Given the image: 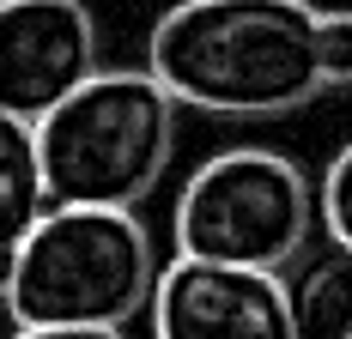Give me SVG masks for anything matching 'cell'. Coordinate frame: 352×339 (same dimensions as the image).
I'll list each match as a JSON object with an SVG mask.
<instances>
[{
  "label": "cell",
  "mask_w": 352,
  "mask_h": 339,
  "mask_svg": "<svg viewBox=\"0 0 352 339\" xmlns=\"http://www.w3.org/2000/svg\"><path fill=\"white\" fill-rule=\"evenodd\" d=\"M310 0H176L146 36V67L201 115H292L322 97Z\"/></svg>",
  "instance_id": "cell-1"
},
{
  "label": "cell",
  "mask_w": 352,
  "mask_h": 339,
  "mask_svg": "<svg viewBox=\"0 0 352 339\" xmlns=\"http://www.w3.org/2000/svg\"><path fill=\"white\" fill-rule=\"evenodd\" d=\"M158 285V248L134 206L55 200L0 285L19 327H128Z\"/></svg>",
  "instance_id": "cell-2"
},
{
  "label": "cell",
  "mask_w": 352,
  "mask_h": 339,
  "mask_svg": "<svg viewBox=\"0 0 352 339\" xmlns=\"http://www.w3.org/2000/svg\"><path fill=\"white\" fill-rule=\"evenodd\" d=\"M176 109L152 67H98L36 121L49 200L140 206L170 170Z\"/></svg>",
  "instance_id": "cell-3"
},
{
  "label": "cell",
  "mask_w": 352,
  "mask_h": 339,
  "mask_svg": "<svg viewBox=\"0 0 352 339\" xmlns=\"http://www.w3.org/2000/svg\"><path fill=\"white\" fill-rule=\"evenodd\" d=\"M316 231V188L285 152L231 145L212 152L176 194L170 237L176 255L225 261V267L285 272Z\"/></svg>",
  "instance_id": "cell-4"
},
{
  "label": "cell",
  "mask_w": 352,
  "mask_h": 339,
  "mask_svg": "<svg viewBox=\"0 0 352 339\" xmlns=\"http://www.w3.org/2000/svg\"><path fill=\"white\" fill-rule=\"evenodd\" d=\"M146 321L152 339H292L280 272L195 261V255L158 267Z\"/></svg>",
  "instance_id": "cell-5"
},
{
  "label": "cell",
  "mask_w": 352,
  "mask_h": 339,
  "mask_svg": "<svg viewBox=\"0 0 352 339\" xmlns=\"http://www.w3.org/2000/svg\"><path fill=\"white\" fill-rule=\"evenodd\" d=\"M98 67V19L85 0H0V109L43 121Z\"/></svg>",
  "instance_id": "cell-6"
},
{
  "label": "cell",
  "mask_w": 352,
  "mask_h": 339,
  "mask_svg": "<svg viewBox=\"0 0 352 339\" xmlns=\"http://www.w3.org/2000/svg\"><path fill=\"white\" fill-rule=\"evenodd\" d=\"M285 279V309H292V339H352V242H322L304 248Z\"/></svg>",
  "instance_id": "cell-7"
},
{
  "label": "cell",
  "mask_w": 352,
  "mask_h": 339,
  "mask_svg": "<svg viewBox=\"0 0 352 339\" xmlns=\"http://www.w3.org/2000/svg\"><path fill=\"white\" fill-rule=\"evenodd\" d=\"M49 176H43V145H36V121L0 109V285L19 261L25 237L36 218L49 212Z\"/></svg>",
  "instance_id": "cell-8"
},
{
  "label": "cell",
  "mask_w": 352,
  "mask_h": 339,
  "mask_svg": "<svg viewBox=\"0 0 352 339\" xmlns=\"http://www.w3.org/2000/svg\"><path fill=\"white\" fill-rule=\"evenodd\" d=\"M316 67L328 91L352 85V6H322L316 12Z\"/></svg>",
  "instance_id": "cell-9"
},
{
  "label": "cell",
  "mask_w": 352,
  "mask_h": 339,
  "mask_svg": "<svg viewBox=\"0 0 352 339\" xmlns=\"http://www.w3.org/2000/svg\"><path fill=\"white\" fill-rule=\"evenodd\" d=\"M316 218L334 242H352V145L334 152V164L322 170V188H316Z\"/></svg>",
  "instance_id": "cell-10"
},
{
  "label": "cell",
  "mask_w": 352,
  "mask_h": 339,
  "mask_svg": "<svg viewBox=\"0 0 352 339\" xmlns=\"http://www.w3.org/2000/svg\"><path fill=\"white\" fill-rule=\"evenodd\" d=\"M12 339H128L122 327H19Z\"/></svg>",
  "instance_id": "cell-11"
}]
</instances>
